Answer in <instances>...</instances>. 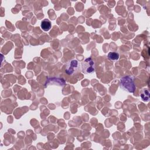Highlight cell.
I'll use <instances>...</instances> for the list:
<instances>
[{
  "mask_svg": "<svg viewBox=\"0 0 150 150\" xmlns=\"http://www.w3.org/2000/svg\"><path fill=\"white\" fill-rule=\"evenodd\" d=\"M141 97L144 101H148L149 100V92L147 88H144L141 93Z\"/></svg>",
  "mask_w": 150,
  "mask_h": 150,
  "instance_id": "5b68a950",
  "label": "cell"
},
{
  "mask_svg": "<svg viewBox=\"0 0 150 150\" xmlns=\"http://www.w3.org/2000/svg\"><path fill=\"white\" fill-rule=\"evenodd\" d=\"M120 87L122 90L133 93L135 90L134 77L131 76H125L120 79Z\"/></svg>",
  "mask_w": 150,
  "mask_h": 150,
  "instance_id": "6da1fadb",
  "label": "cell"
},
{
  "mask_svg": "<svg viewBox=\"0 0 150 150\" xmlns=\"http://www.w3.org/2000/svg\"><path fill=\"white\" fill-rule=\"evenodd\" d=\"M81 70V67L80 63L76 59H73L69 61L66 64V73L69 75H73Z\"/></svg>",
  "mask_w": 150,
  "mask_h": 150,
  "instance_id": "3957f363",
  "label": "cell"
},
{
  "mask_svg": "<svg viewBox=\"0 0 150 150\" xmlns=\"http://www.w3.org/2000/svg\"><path fill=\"white\" fill-rule=\"evenodd\" d=\"M40 26L41 28L44 30V31H48L50 29L51 26H52V23L48 19H44L40 23Z\"/></svg>",
  "mask_w": 150,
  "mask_h": 150,
  "instance_id": "277c9868",
  "label": "cell"
},
{
  "mask_svg": "<svg viewBox=\"0 0 150 150\" xmlns=\"http://www.w3.org/2000/svg\"><path fill=\"white\" fill-rule=\"evenodd\" d=\"M107 57L109 59L112 60V61H116L119 59L120 54L118 52H110L108 53Z\"/></svg>",
  "mask_w": 150,
  "mask_h": 150,
  "instance_id": "8992f818",
  "label": "cell"
},
{
  "mask_svg": "<svg viewBox=\"0 0 150 150\" xmlns=\"http://www.w3.org/2000/svg\"><path fill=\"white\" fill-rule=\"evenodd\" d=\"M81 70L84 74H92L94 73L96 63L92 57L86 58L81 63Z\"/></svg>",
  "mask_w": 150,
  "mask_h": 150,
  "instance_id": "7a4b0ae2",
  "label": "cell"
}]
</instances>
